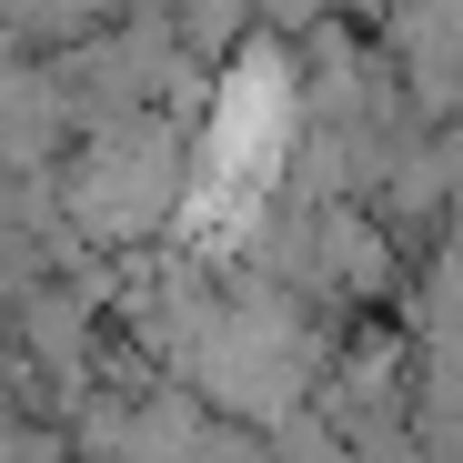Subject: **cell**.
I'll use <instances>...</instances> for the list:
<instances>
[{"label": "cell", "mask_w": 463, "mask_h": 463, "mask_svg": "<svg viewBox=\"0 0 463 463\" xmlns=\"http://www.w3.org/2000/svg\"><path fill=\"white\" fill-rule=\"evenodd\" d=\"M272 162H282V91H272V81L252 91V71H242V81H232V101H222L212 172H222L232 192H262V182H272Z\"/></svg>", "instance_id": "obj_1"}]
</instances>
